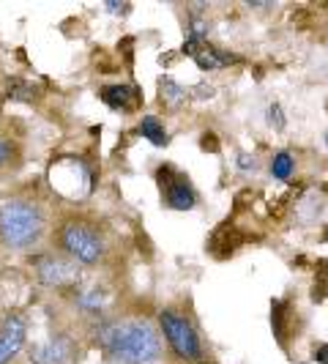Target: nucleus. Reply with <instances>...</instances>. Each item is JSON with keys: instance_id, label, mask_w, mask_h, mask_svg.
Returning <instances> with one entry per match:
<instances>
[{"instance_id": "nucleus-13", "label": "nucleus", "mask_w": 328, "mask_h": 364, "mask_svg": "<svg viewBox=\"0 0 328 364\" xmlns=\"http://www.w3.org/2000/svg\"><path fill=\"white\" fill-rule=\"evenodd\" d=\"M159 85H162V99L170 105V107H178L183 99H186V91H183L178 82H173L170 77H162Z\"/></svg>"}, {"instance_id": "nucleus-15", "label": "nucleus", "mask_w": 328, "mask_h": 364, "mask_svg": "<svg viewBox=\"0 0 328 364\" xmlns=\"http://www.w3.org/2000/svg\"><path fill=\"white\" fill-rule=\"evenodd\" d=\"M268 124H271L276 132H282V129L288 127V118H285V112H282L279 105H271V107H268Z\"/></svg>"}, {"instance_id": "nucleus-6", "label": "nucleus", "mask_w": 328, "mask_h": 364, "mask_svg": "<svg viewBox=\"0 0 328 364\" xmlns=\"http://www.w3.org/2000/svg\"><path fill=\"white\" fill-rule=\"evenodd\" d=\"M28 340V323L19 315H9L0 326V364H9Z\"/></svg>"}, {"instance_id": "nucleus-1", "label": "nucleus", "mask_w": 328, "mask_h": 364, "mask_svg": "<svg viewBox=\"0 0 328 364\" xmlns=\"http://www.w3.org/2000/svg\"><path fill=\"white\" fill-rule=\"evenodd\" d=\"M96 343L115 364H156L162 359L159 328L146 318L102 323L96 328Z\"/></svg>"}, {"instance_id": "nucleus-18", "label": "nucleus", "mask_w": 328, "mask_h": 364, "mask_svg": "<svg viewBox=\"0 0 328 364\" xmlns=\"http://www.w3.org/2000/svg\"><path fill=\"white\" fill-rule=\"evenodd\" d=\"M9 156H11V146L6 140H0V164L9 162Z\"/></svg>"}, {"instance_id": "nucleus-19", "label": "nucleus", "mask_w": 328, "mask_h": 364, "mask_svg": "<svg viewBox=\"0 0 328 364\" xmlns=\"http://www.w3.org/2000/svg\"><path fill=\"white\" fill-rule=\"evenodd\" d=\"M326 148H328V132H326Z\"/></svg>"}, {"instance_id": "nucleus-20", "label": "nucleus", "mask_w": 328, "mask_h": 364, "mask_svg": "<svg viewBox=\"0 0 328 364\" xmlns=\"http://www.w3.org/2000/svg\"><path fill=\"white\" fill-rule=\"evenodd\" d=\"M195 364H202V362H195Z\"/></svg>"}, {"instance_id": "nucleus-16", "label": "nucleus", "mask_w": 328, "mask_h": 364, "mask_svg": "<svg viewBox=\"0 0 328 364\" xmlns=\"http://www.w3.org/2000/svg\"><path fill=\"white\" fill-rule=\"evenodd\" d=\"M312 359H315V364H328V343H323V346L315 348Z\"/></svg>"}, {"instance_id": "nucleus-11", "label": "nucleus", "mask_w": 328, "mask_h": 364, "mask_svg": "<svg viewBox=\"0 0 328 364\" xmlns=\"http://www.w3.org/2000/svg\"><path fill=\"white\" fill-rule=\"evenodd\" d=\"M140 134L159 148L167 146V140H170V137H167V132H164V124L156 118V115H146V118L140 121Z\"/></svg>"}, {"instance_id": "nucleus-7", "label": "nucleus", "mask_w": 328, "mask_h": 364, "mask_svg": "<svg viewBox=\"0 0 328 364\" xmlns=\"http://www.w3.org/2000/svg\"><path fill=\"white\" fill-rule=\"evenodd\" d=\"M38 279L47 288H60L77 279V263L72 257H41L38 260Z\"/></svg>"}, {"instance_id": "nucleus-3", "label": "nucleus", "mask_w": 328, "mask_h": 364, "mask_svg": "<svg viewBox=\"0 0 328 364\" xmlns=\"http://www.w3.org/2000/svg\"><path fill=\"white\" fill-rule=\"evenodd\" d=\"M58 241H60V250L66 252V257H72L80 266H99L104 260V252H107V244H104L102 233L80 219L66 222L58 233Z\"/></svg>"}, {"instance_id": "nucleus-10", "label": "nucleus", "mask_w": 328, "mask_h": 364, "mask_svg": "<svg viewBox=\"0 0 328 364\" xmlns=\"http://www.w3.org/2000/svg\"><path fill=\"white\" fill-rule=\"evenodd\" d=\"M230 60H233V55L222 53L217 47H211V44H205L200 53L195 55V63L200 66L202 72H214V69H224V66H230Z\"/></svg>"}, {"instance_id": "nucleus-9", "label": "nucleus", "mask_w": 328, "mask_h": 364, "mask_svg": "<svg viewBox=\"0 0 328 364\" xmlns=\"http://www.w3.org/2000/svg\"><path fill=\"white\" fill-rule=\"evenodd\" d=\"M137 99H140V93L134 91L131 85H107L104 91H102V102L104 105H109L112 109H124V112H129V109L137 105Z\"/></svg>"}, {"instance_id": "nucleus-12", "label": "nucleus", "mask_w": 328, "mask_h": 364, "mask_svg": "<svg viewBox=\"0 0 328 364\" xmlns=\"http://www.w3.org/2000/svg\"><path fill=\"white\" fill-rule=\"evenodd\" d=\"M293 173H295V159H293L290 151H279L273 154L271 159V176L276 181H288Z\"/></svg>"}, {"instance_id": "nucleus-8", "label": "nucleus", "mask_w": 328, "mask_h": 364, "mask_svg": "<svg viewBox=\"0 0 328 364\" xmlns=\"http://www.w3.org/2000/svg\"><path fill=\"white\" fill-rule=\"evenodd\" d=\"M69 359H72V343L66 337H53L50 343L36 346L31 350L33 364H66Z\"/></svg>"}, {"instance_id": "nucleus-14", "label": "nucleus", "mask_w": 328, "mask_h": 364, "mask_svg": "<svg viewBox=\"0 0 328 364\" xmlns=\"http://www.w3.org/2000/svg\"><path fill=\"white\" fill-rule=\"evenodd\" d=\"M33 85L31 82H22V80H14V82H9V96H14V99H33Z\"/></svg>"}, {"instance_id": "nucleus-4", "label": "nucleus", "mask_w": 328, "mask_h": 364, "mask_svg": "<svg viewBox=\"0 0 328 364\" xmlns=\"http://www.w3.org/2000/svg\"><path fill=\"white\" fill-rule=\"evenodd\" d=\"M159 331L164 334V340L170 343V348L175 350V356H181L183 362L195 364L202 362V340L197 334L195 323L178 310H162L159 312Z\"/></svg>"}, {"instance_id": "nucleus-5", "label": "nucleus", "mask_w": 328, "mask_h": 364, "mask_svg": "<svg viewBox=\"0 0 328 364\" xmlns=\"http://www.w3.org/2000/svg\"><path fill=\"white\" fill-rule=\"evenodd\" d=\"M156 176H159L162 200L167 208H173V211H192V208L197 205V189H195L192 181H189L183 173H178L175 167L162 164V167L156 170Z\"/></svg>"}, {"instance_id": "nucleus-2", "label": "nucleus", "mask_w": 328, "mask_h": 364, "mask_svg": "<svg viewBox=\"0 0 328 364\" xmlns=\"http://www.w3.org/2000/svg\"><path fill=\"white\" fill-rule=\"evenodd\" d=\"M44 228H47V219L38 203L22 200V198L0 203V244L6 250H14V252L31 250L41 241Z\"/></svg>"}, {"instance_id": "nucleus-17", "label": "nucleus", "mask_w": 328, "mask_h": 364, "mask_svg": "<svg viewBox=\"0 0 328 364\" xmlns=\"http://www.w3.org/2000/svg\"><path fill=\"white\" fill-rule=\"evenodd\" d=\"M238 167H241V170H255L257 167L255 156L249 159V154H238Z\"/></svg>"}]
</instances>
